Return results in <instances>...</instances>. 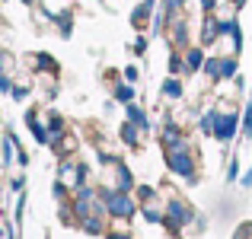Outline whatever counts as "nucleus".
<instances>
[{
	"mask_svg": "<svg viewBox=\"0 0 252 239\" xmlns=\"http://www.w3.org/2000/svg\"><path fill=\"white\" fill-rule=\"evenodd\" d=\"M166 163L176 176H185L189 182H195V163H191V153L185 150V144H176V147H166Z\"/></svg>",
	"mask_w": 252,
	"mask_h": 239,
	"instance_id": "1",
	"label": "nucleus"
},
{
	"mask_svg": "<svg viewBox=\"0 0 252 239\" xmlns=\"http://www.w3.org/2000/svg\"><path fill=\"white\" fill-rule=\"evenodd\" d=\"M204 74L211 80H230L236 74V58H211L204 61Z\"/></svg>",
	"mask_w": 252,
	"mask_h": 239,
	"instance_id": "2",
	"label": "nucleus"
},
{
	"mask_svg": "<svg viewBox=\"0 0 252 239\" xmlns=\"http://www.w3.org/2000/svg\"><path fill=\"white\" fill-rule=\"evenodd\" d=\"M236 128H240V118H236V112H223V115L214 118V137H217V141H223V144L233 141Z\"/></svg>",
	"mask_w": 252,
	"mask_h": 239,
	"instance_id": "3",
	"label": "nucleus"
},
{
	"mask_svg": "<svg viewBox=\"0 0 252 239\" xmlns=\"http://www.w3.org/2000/svg\"><path fill=\"white\" fill-rule=\"evenodd\" d=\"M105 208H109L115 217H131L134 214V201H131L125 191H109V195H105Z\"/></svg>",
	"mask_w": 252,
	"mask_h": 239,
	"instance_id": "4",
	"label": "nucleus"
},
{
	"mask_svg": "<svg viewBox=\"0 0 252 239\" xmlns=\"http://www.w3.org/2000/svg\"><path fill=\"white\" fill-rule=\"evenodd\" d=\"M201 64H204V58H201V51H198V48L185 51V67H189V70H198Z\"/></svg>",
	"mask_w": 252,
	"mask_h": 239,
	"instance_id": "5",
	"label": "nucleus"
},
{
	"mask_svg": "<svg viewBox=\"0 0 252 239\" xmlns=\"http://www.w3.org/2000/svg\"><path fill=\"white\" fill-rule=\"evenodd\" d=\"M163 92H166L169 99H179L182 96V83H179V80H166V83H163Z\"/></svg>",
	"mask_w": 252,
	"mask_h": 239,
	"instance_id": "6",
	"label": "nucleus"
},
{
	"mask_svg": "<svg viewBox=\"0 0 252 239\" xmlns=\"http://www.w3.org/2000/svg\"><path fill=\"white\" fill-rule=\"evenodd\" d=\"M115 99L118 102H131V99H134V90H131V86H115Z\"/></svg>",
	"mask_w": 252,
	"mask_h": 239,
	"instance_id": "7",
	"label": "nucleus"
},
{
	"mask_svg": "<svg viewBox=\"0 0 252 239\" xmlns=\"http://www.w3.org/2000/svg\"><path fill=\"white\" fill-rule=\"evenodd\" d=\"M185 6V0H163V10L166 13H179Z\"/></svg>",
	"mask_w": 252,
	"mask_h": 239,
	"instance_id": "8",
	"label": "nucleus"
},
{
	"mask_svg": "<svg viewBox=\"0 0 252 239\" xmlns=\"http://www.w3.org/2000/svg\"><path fill=\"white\" fill-rule=\"evenodd\" d=\"M243 131H246V137L252 134V102H249V109H246V121H243Z\"/></svg>",
	"mask_w": 252,
	"mask_h": 239,
	"instance_id": "9",
	"label": "nucleus"
},
{
	"mask_svg": "<svg viewBox=\"0 0 252 239\" xmlns=\"http://www.w3.org/2000/svg\"><path fill=\"white\" fill-rule=\"evenodd\" d=\"M125 80H128V83H134V80H137V67H128V70H125Z\"/></svg>",
	"mask_w": 252,
	"mask_h": 239,
	"instance_id": "10",
	"label": "nucleus"
},
{
	"mask_svg": "<svg viewBox=\"0 0 252 239\" xmlns=\"http://www.w3.org/2000/svg\"><path fill=\"white\" fill-rule=\"evenodd\" d=\"M23 3H26V6H32V3H35V0H23Z\"/></svg>",
	"mask_w": 252,
	"mask_h": 239,
	"instance_id": "11",
	"label": "nucleus"
},
{
	"mask_svg": "<svg viewBox=\"0 0 252 239\" xmlns=\"http://www.w3.org/2000/svg\"><path fill=\"white\" fill-rule=\"evenodd\" d=\"M233 3H236V6H243V3H246V0H233Z\"/></svg>",
	"mask_w": 252,
	"mask_h": 239,
	"instance_id": "12",
	"label": "nucleus"
}]
</instances>
